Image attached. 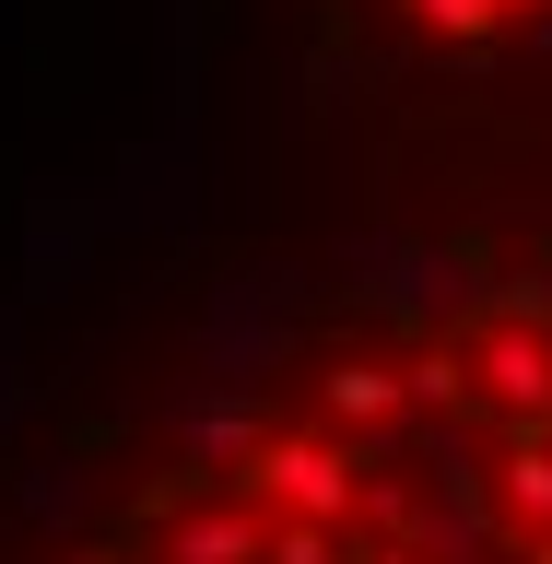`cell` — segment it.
<instances>
[{"label": "cell", "instance_id": "cell-1", "mask_svg": "<svg viewBox=\"0 0 552 564\" xmlns=\"http://www.w3.org/2000/svg\"><path fill=\"white\" fill-rule=\"evenodd\" d=\"M71 564H552V236L329 317Z\"/></svg>", "mask_w": 552, "mask_h": 564}]
</instances>
